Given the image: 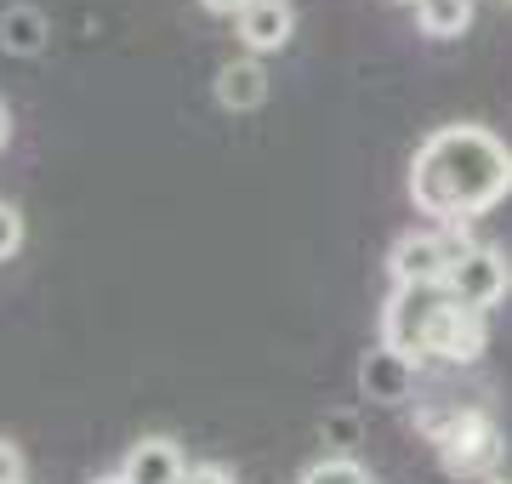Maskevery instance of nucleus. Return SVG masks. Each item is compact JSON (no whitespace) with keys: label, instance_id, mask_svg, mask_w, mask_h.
Wrapping results in <instances>:
<instances>
[{"label":"nucleus","instance_id":"nucleus-20","mask_svg":"<svg viewBox=\"0 0 512 484\" xmlns=\"http://www.w3.org/2000/svg\"><path fill=\"white\" fill-rule=\"evenodd\" d=\"M399 6H421V0H399Z\"/></svg>","mask_w":512,"mask_h":484},{"label":"nucleus","instance_id":"nucleus-13","mask_svg":"<svg viewBox=\"0 0 512 484\" xmlns=\"http://www.w3.org/2000/svg\"><path fill=\"white\" fill-rule=\"evenodd\" d=\"M23 251V211L12 200H0V262H12Z\"/></svg>","mask_w":512,"mask_h":484},{"label":"nucleus","instance_id":"nucleus-17","mask_svg":"<svg viewBox=\"0 0 512 484\" xmlns=\"http://www.w3.org/2000/svg\"><path fill=\"white\" fill-rule=\"evenodd\" d=\"M200 6L211 12V18H239V12H245L251 0H200Z\"/></svg>","mask_w":512,"mask_h":484},{"label":"nucleus","instance_id":"nucleus-11","mask_svg":"<svg viewBox=\"0 0 512 484\" xmlns=\"http://www.w3.org/2000/svg\"><path fill=\"white\" fill-rule=\"evenodd\" d=\"M473 18H478L473 0H421L416 6V29L427 40H461L473 29Z\"/></svg>","mask_w":512,"mask_h":484},{"label":"nucleus","instance_id":"nucleus-14","mask_svg":"<svg viewBox=\"0 0 512 484\" xmlns=\"http://www.w3.org/2000/svg\"><path fill=\"white\" fill-rule=\"evenodd\" d=\"M325 439H336V445H342L336 456H348V445L359 439V422H353L348 410H342V416H325Z\"/></svg>","mask_w":512,"mask_h":484},{"label":"nucleus","instance_id":"nucleus-22","mask_svg":"<svg viewBox=\"0 0 512 484\" xmlns=\"http://www.w3.org/2000/svg\"><path fill=\"white\" fill-rule=\"evenodd\" d=\"M501 6H512V0H501Z\"/></svg>","mask_w":512,"mask_h":484},{"label":"nucleus","instance_id":"nucleus-15","mask_svg":"<svg viewBox=\"0 0 512 484\" xmlns=\"http://www.w3.org/2000/svg\"><path fill=\"white\" fill-rule=\"evenodd\" d=\"M0 484H23V450H18V439H0Z\"/></svg>","mask_w":512,"mask_h":484},{"label":"nucleus","instance_id":"nucleus-10","mask_svg":"<svg viewBox=\"0 0 512 484\" xmlns=\"http://www.w3.org/2000/svg\"><path fill=\"white\" fill-rule=\"evenodd\" d=\"M46 40H52V18L40 6H23L18 0V6L0 12V52L6 57H40Z\"/></svg>","mask_w":512,"mask_h":484},{"label":"nucleus","instance_id":"nucleus-21","mask_svg":"<svg viewBox=\"0 0 512 484\" xmlns=\"http://www.w3.org/2000/svg\"><path fill=\"white\" fill-rule=\"evenodd\" d=\"M490 484H512V479H490Z\"/></svg>","mask_w":512,"mask_h":484},{"label":"nucleus","instance_id":"nucleus-6","mask_svg":"<svg viewBox=\"0 0 512 484\" xmlns=\"http://www.w3.org/2000/svg\"><path fill=\"white\" fill-rule=\"evenodd\" d=\"M234 29H239L245 57H274V52H285L291 35H296V6L291 0H251L234 18Z\"/></svg>","mask_w":512,"mask_h":484},{"label":"nucleus","instance_id":"nucleus-9","mask_svg":"<svg viewBox=\"0 0 512 484\" xmlns=\"http://www.w3.org/2000/svg\"><path fill=\"white\" fill-rule=\"evenodd\" d=\"M359 388H365V399H376V405H404L410 388H416V365L376 342V348L359 359Z\"/></svg>","mask_w":512,"mask_h":484},{"label":"nucleus","instance_id":"nucleus-4","mask_svg":"<svg viewBox=\"0 0 512 484\" xmlns=\"http://www.w3.org/2000/svg\"><path fill=\"white\" fill-rule=\"evenodd\" d=\"M467 228H410L387 245V280L393 285H444L450 262L467 251Z\"/></svg>","mask_w":512,"mask_h":484},{"label":"nucleus","instance_id":"nucleus-1","mask_svg":"<svg viewBox=\"0 0 512 484\" xmlns=\"http://www.w3.org/2000/svg\"><path fill=\"white\" fill-rule=\"evenodd\" d=\"M512 194V149L490 126H439L410 154V205L433 228H467Z\"/></svg>","mask_w":512,"mask_h":484},{"label":"nucleus","instance_id":"nucleus-8","mask_svg":"<svg viewBox=\"0 0 512 484\" xmlns=\"http://www.w3.org/2000/svg\"><path fill=\"white\" fill-rule=\"evenodd\" d=\"M268 69H262V57H228L211 80V97H217V109L228 114H256L268 103Z\"/></svg>","mask_w":512,"mask_h":484},{"label":"nucleus","instance_id":"nucleus-2","mask_svg":"<svg viewBox=\"0 0 512 484\" xmlns=\"http://www.w3.org/2000/svg\"><path fill=\"white\" fill-rule=\"evenodd\" d=\"M382 348L404 354L410 365H473L490 348L484 314H467L444 285H393L382 302Z\"/></svg>","mask_w":512,"mask_h":484},{"label":"nucleus","instance_id":"nucleus-12","mask_svg":"<svg viewBox=\"0 0 512 484\" xmlns=\"http://www.w3.org/2000/svg\"><path fill=\"white\" fill-rule=\"evenodd\" d=\"M296 484H376V473L365 462H353V456H319L313 467H302Z\"/></svg>","mask_w":512,"mask_h":484},{"label":"nucleus","instance_id":"nucleus-16","mask_svg":"<svg viewBox=\"0 0 512 484\" xmlns=\"http://www.w3.org/2000/svg\"><path fill=\"white\" fill-rule=\"evenodd\" d=\"M183 484H239L234 473H228V467L222 462H200V467H188V479Z\"/></svg>","mask_w":512,"mask_h":484},{"label":"nucleus","instance_id":"nucleus-5","mask_svg":"<svg viewBox=\"0 0 512 484\" xmlns=\"http://www.w3.org/2000/svg\"><path fill=\"white\" fill-rule=\"evenodd\" d=\"M444 291H450V297H456L467 314H490L495 302L512 291V262H507V251H501V245L473 240L456 262H450Z\"/></svg>","mask_w":512,"mask_h":484},{"label":"nucleus","instance_id":"nucleus-19","mask_svg":"<svg viewBox=\"0 0 512 484\" xmlns=\"http://www.w3.org/2000/svg\"><path fill=\"white\" fill-rule=\"evenodd\" d=\"M92 484H126V479H120V473H97Z\"/></svg>","mask_w":512,"mask_h":484},{"label":"nucleus","instance_id":"nucleus-18","mask_svg":"<svg viewBox=\"0 0 512 484\" xmlns=\"http://www.w3.org/2000/svg\"><path fill=\"white\" fill-rule=\"evenodd\" d=\"M6 143H12V109L0 103V149H6Z\"/></svg>","mask_w":512,"mask_h":484},{"label":"nucleus","instance_id":"nucleus-7","mask_svg":"<svg viewBox=\"0 0 512 484\" xmlns=\"http://www.w3.org/2000/svg\"><path fill=\"white\" fill-rule=\"evenodd\" d=\"M120 479H126V484H183L188 479V456H183L177 439H165V433H143V439L126 450Z\"/></svg>","mask_w":512,"mask_h":484},{"label":"nucleus","instance_id":"nucleus-3","mask_svg":"<svg viewBox=\"0 0 512 484\" xmlns=\"http://www.w3.org/2000/svg\"><path fill=\"white\" fill-rule=\"evenodd\" d=\"M421 439L439 450V462L450 479L490 484L495 467L507 462V433L484 405H421L416 410Z\"/></svg>","mask_w":512,"mask_h":484}]
</instances>
